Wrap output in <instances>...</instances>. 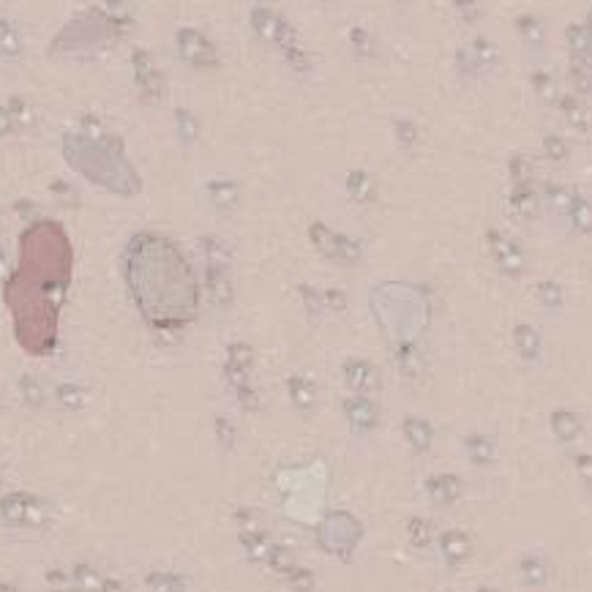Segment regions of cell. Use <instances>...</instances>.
<instances>
[{
  "label": "cell",
  "instance_id": "cell-1",
  "mask_svg": "<svg viewBox=\"0 0 592 592\" xmlns=\"http://www.w3.org/2000/svg\"><path fill=\"white\" fill-rule=\"evenodd\" d=\"M396 137H399L404 145H415L418 142V137H420V131H418V126L412 121H396Z\"/></svg>",
  "mask_w": 592,
  "mask_h": 592
},
{
  "label": "cell",
  "instance_id": "cell-2",
  "mask_svg": "<svg viewBox=\"0 0 592 592\" xmlns=\"http://www.w3.org/2000/svg\"><path fill=\"white\" fill-rule=\"evenodd\" d=\"M475 57H478V66H491V63L497 60V53H494L491 44H486V38H478V44H475Z\"/></svg>",
  "mask_w": 592,
  "mask_h": 592
},
{
  "label": "cell",
  "instance_id": "cell-3",
  "mask_svg": "<svg viewBox=\"0 0 592 592\" xmlns=\"http://www.w3.org/2000/svg\"><path fill=\"white\" fill-rule=\"evenodd\" d=\"M177 123H180V134L183 137H189V140H194L197 137V118H194L192 112H177Z\"/></svg>",
  "mask_w": 592,
  "mask_h": 592
},
{
  "label": "cell",
  "instance_id": "cell-4",
  "mask_svg": "<svg viewBox=\"0 0 592 592\" xmlns=\"http://www.w3.org/2000/svg\"><path fill=\"white\" fill-rule=\"evenodd\" d=\"M532 85H535V90H538L543 99H552V96H554V90H552V82H549L543 74H535V77H532Z\"/></svg>",
  "mask_w": 592,
  "mask_h": 592
},
{
  "label": "cell",
  "instance_id": "cell-5",
  "mask_svg": "<svg viewBox=\"0 0 592 592\" xmlns=\"http://www.w3.org/2000/svg\"><path fill=\"white\" fill-rule=\"evenodd\" d=\"M543 148H546V153H549V156H554V158H559L562 153H565V148H562V142H559L557 137H546Z\"/></svg>",
  "mask_w": 592,
  "mask_h": 592
}]
</instances>
